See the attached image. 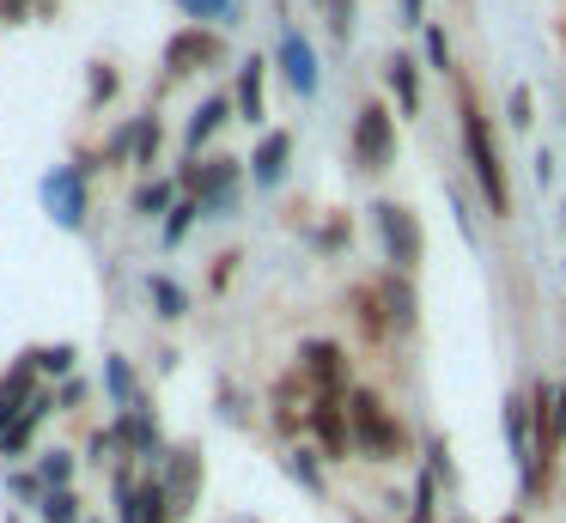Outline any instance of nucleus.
Wrapping results in <instances>:
<instances>
[{"mask_svg":"<svg viewBox=\"0 0 566 523\" xmlns=\"http://www.w3.org/2000/svg\"><path fill=\"white\" fill-rule=\"evenodd\" d=\"M463 153H469V170H475L488 207L505 213V207H512V189H505V165H500V153H493V128H488V116L475 109V97H463Z\"/></svg>","mask_w":566,"mask_h":523,"instance_id":"1","label":"nucleus"},{"mask_svg":"<svg viewBox=\"0 0 566 523\" xmlns=\"http://www.w3.org/2000/svg\"><path fill=\"white\" fill-rule=\"evenodd\" d=\"M347 420H354V438L371 450V457H402V444H408L402 426L384 414V401L371 396V389H354V396H347Z\"/></svg>","mask_w":566,"mask_h":523,"instance_id":"2","label":"nucleus"},{"mask_svg":"<svg viewBox=\"0 0 566 523\" xmlns=\"http://www.w3.org/2000/svg\"><path fill=\"white\" fill-rule=\"evenodd\" d=\"M371 226H378V238H384V255H390L396 268H420V250H427V238H420V226H415V213L408 207H396V201H378L371 207Z\"/></svg>","mask_w":566,"mask_h":523,"instance_id":"3","label":"nucleus"},{"mask_svg":"<svg viewBox=\"0 0 566 523\" xmlns=\"http://www.w3.org/2000/svg\"><path fill=\"white\" fill-rule=\"evenodd\" d=\"M354 158L366 170H384L396 158V122H390V109H384L378 97L354 116Z\"/></svg>","mask_w":566,"mask_h":523,"instance_id":"4","label":"nucleus"},{"mask_svg":"<svg viewBox=\"0 0 566 523\" xmlns=\"http://www.w3.org/2000/svg\"><path fill=\"white\" fill-rule=\"evenodd\" d=\"M226 61V36L220 31H177L171 43H165V67L171 73H201V67H220Z\"/></svg>","mask_w":566,"mask_h":523,"instance_id":"5","label":"nucleus"},{"mask_svg":"<svg viewBox=\"0 0 566 523\" xmlns=\"http://www.w3.org/2000/svg\"><path fill=\"white\" fill-rule=\"evenodd\" d=\"M298 372H305V384L317 389V396H335V389L347 384V353L335 347V341H305V347H298Z\"/></svg>","mask_w":566,"mask_h":523,"instance_id":"6","label":"nucleus"},{"mask_svg":"<svg viewBox=\"0 0 566 523\" xmlns=\"http://www.w3.org/2000/svg\"><path fill=\"white\" fill-rule=\"evenodd\" d=\"M311 432L323 438V457H347V444H354V420H347V408L335 396H317L311 401Z\"/></svg>","mask_w":566,"mask_h":523,"instance_id":"7","label":"nucleus"},{"mask_svg":"<svg viewBox=\"0 0 566 523\" xmlns=\"http://www.w3.org/2000/svg\"><path fill=\"white\" fill-rule=\"evenodd\" d=\"M196 493H201V450L184 444L171 462V481H165V499H171V517H189L196 511Z\"/></svg>","mask_w":566,"mask_h":523,"instance_id":"8","label":"nucleus"},{"mask_svg":"<svg viewBox=\"0 0 566 523\" xmlns=\"http://www.w3.org/2000/svg\"><path fill=\"white\" fill-rule=\"evenodd\" d=\"M281 73H286V85H293L298 97L317 92V61H311V43H305L298 31L281 36Z\"/></svg>","mask_w":566,"mask_h":523,"instance_id":"9","label":"nucleus"},{"mask_svg":"<svg viewBox=\"0 0 566 523\" xmlns=\"http://www.w3.org/2000/svg\"><path fill=\"white\" fill-rule=\"evenodd\" d=\"M43 195H50L55 219L62 226H80V213H86V189H80V165L74 170H55L50 182H43Z\"/></svg>","mask_w":566,"mask_h":523,"instance_id":"10","label":"nucleus"},{"mask_svg":"<svg viewBox=\"0 0 566 523\" xmlns=\"http://www.w3.org/2000/svg\"><path fill=\"white\" fill-rule=\"evenodd\" d=\"M505 444H512V457L536 474V444H530V396H517V389L505 396Z\"/></svg>","mask_w":566,"mask_h":523,"instance_id":"11","label":"nucleus"},{"mask_svg":"<svg viewBox=\"0 0 566 523\" xmlns=\"http://www.w3.org/2000/svg\"><path fill=\"white\" fill-rule=\"evenodd\" d=\"M25 408H31V353L7 377H0V432H7V426H13Z\"/></svg>","mask_w":566,"mask_h":523,"instance_id":"12","label":"nucleus"},{"mask_svg":"<svg viewBox=\"0 0 566 523\" xmlns=\"http://www.w3.org/2000/svg\"><path fill=\"white\" fill-rule=\"evenodd\" d=\"M371 292H378V304H384V323H390V328H415V292H408L402 274L378 280Z\"/></svg>","mask_w":566,"mask_h":523,"instance_id":"13","label":"nucleus"},{"mask_svg":"<svg viewBox=\"0 0 566 523\" xmlns=\"http://www.w3.org/2000/svg\"><path fill=\"white\" fill-rule=\"evenodd\" d=\"M43 414H50V396H31V408L19 414V420L7 426V432H0V450H7V457H25L31 438H38V420H43Z\"/></svg>","mask_w":566,"mask_h":523,"instance_id":"14","label":"nucleus"},{"mask_svg":"<svg viewBox=\"0 0 566 523\" xmlns=\"http://www.w3.org/2000/svg\"><path fill=\"white\" fill-rule=\"evenodd\" d=\"M286 153H293V140H286L281 128H274V134H262L256 158H250V170H256V182H281V170H286Z\"/></svg>","mask_w":566,"mask_h":523,"instance_id":"15","label":"nucleus"},{"mask_svg":"<svg viewBox=\"0 0 566 523\" xmlns=\"http://www.w3.org/2000/svg\"><path fill=\"white\" fill-rule=\"evenodd\" d=\"M390 85H396V104H402V116H420V73H415V55H396V61H390Z\"/></svg>","mask_w":566,"mask_h":523,"instance_id":"16","label":"nucleus"},{"mask_svg":"<svg viewBox=\"0 0 566 523\" xmlns=\"http://www.w3.org/2000/svg\"><path fill=\"white\" fill-rule=\"evenodd\" d=\"M238 116L244 122H262V61H244V67H238Z\"/></svg>","mask_w":566,"mask_h":523,"instance_id":"17","label":"nucleus"},{"mask_svg":"<svg viewBox=\"0 0 566 523\" xmlns=\"http://www.w3.org/2000/svg\"><path fill=\"white\" fill-rule=\"evenodd\" d=\"M232 109H238V104H232V97H226V92H213V97H208V104H201V109H196V122H189V134H184V140H189V146H201V140H208V134H213V128H220V122H226V116H232Z\"/></svg>","mask_w":566,"mask_h":523,"instance_id":"18","label":"nucleus"},{"mask_svg":"<svg viewBox=\"0 0 566 523\" xmlns=\"http://www.w3.org/2000/svg\"><path fill=\"white\" fill-rule=\"evenodd\" d=\"M147 292H153V304H159V316H184L189 311V292L177 286V280H165V274H153Z\"/></svg>","mask_w":566,"mask_h":523,"instance_id":"19","label":"nucleus"},{"mask_svg":"<svg viewBox=\"0 0 566 523\" xmlns=\"http://www.w3.org/2000/svg\"><path fill=\"white\" fill-rule=\"evenodd\" d=\"M196 213H201V207L184 195V201H177L171 213H165V243H184V238H189V226H196Z\"/></svg>","mask_w":566,"mask_h":523,"instance_id":"20","label":"nucleus"},{"mask_svg":"<svg viewBox=\"0 0 566 523\" xmlns=\"http://www.w3.org/2000/svg\"><path fill=\"white\" fill-rule=\"evenodd\" d=\"M354 316H359L366 335H384V328H390V323H384V311H378V292H366V286L354 292Z\"/></svg>","mask_w":566,"mask_h":523,"instance_id":"21","label":"nucleus"},{"mask_svg":"<svg viewBox=\"0 0 566 523\" xmlns=\"http://www.w3.org/2000/svg\"><path fill=\"white\" fill-rule=\"evenodd\" d=\"M43 517H50V523H80V499L62 487V493H50V499H43Z\"/></svg>","mask_w":566,"mask_h":523,"instance_id":"22","label":"nucleus"},{"mask_svg":"<svg viewBox=\"0 0 566 523\" xmlns=\"http://www.w3.org/2000/svg\"><path fill=\"white\" fill-rule=\"evenodd\" d=\"M67 474H74V457H67V450H50V457H43V487H50V493H62Z\"/></svg>","mask_w":566,"mask_h":523,"instance_id":"23","label":"nucleus"},{"mask_svg":"<svg viewBox=\"0 0 566 523\" xmlns=\"http://www.w3.org/2000/svg\"><path fill=\"white\" fill-rule=\"evenodd\" d=\"M135 207H140V213H159V207H177V189H171V182H147V189L135 195Z\"/></svg>","mask_w":566,"mask_h":523,"instance_id":"24","label":"nucleus"},{"mask_svg":"<svg viewBox=\"0 0 566 523\" xmlns=\"http://www.w3.org/2000/svg\"><path fill=\"white\" fill-rule=\"evenodd\" d=\"M135 153H140V165H153V153H159V122L153 116L135 122Z\"/></svg>","mask_w":566,"mask_h":523,"instance_id":"25","label":"nucleus"},{"mask_svg":"<svg viewBox=\"0 0 566 523\" xmlns=\"http://www.w3.org/2000/svg\"><path fill=\"white\" fill-rule=\"evenodd\" d=\"M7 493H13V499H31V505H38V499H50V493H43V474H25V469H13Z\"/></svg>","mask_w":566,"mask_h":523,"instance_id":"26","label":"nucleus"},{"mask_svg":"<svg viewBox=\"0 0 566 523\" xmlns=\"http://www.w3.org/2000/svg\"><path fill=\"white\" fill-rule=\"evenodd\" d=\"M104 377H111V396L128 408V396H135V377H128V365H123V359H111V372H104Z\"/></svg>","mask_w":566,"mask_h":523,"instance_id":"27","label":"nucleus"},{"mask_svg":"<svg viewBox=\"0 0 566 523\" xmlns=\"http://www.w3.org/2000/svg\"><path fill=\"white\" fill-rule=\"evenodd\" d=\"M293 474L311 487V493H323V474H317V462H311V450H293Z\"/></svg>","mask_w":566,"mask_h":523,"instance_id":"28","label":"nucleus"},{"mask_svg":"<svg viewBox=\"0 0 566 523\" xmlns=\"http://www.w3.org/2000/svg\"><path fill=\"white\" fill-rule=\"evenodd\" d=\"M31 359H38L43 372H67V365H74V347H43V353H31Z\"/></svg>","mask_w":566,"mask_h":523,"instance_id":"29","label":"nucleus"},{"mask_svg":"<svg viewBox=\"0 0 566 523\" xmlns=\"http://www.w3.org/2000/svg\"><path fill=\"white\" fill-rule=\"evenodd\" d=\"M329 31H335V36L354 31V0H329Z\"/></svg>","mask_w":566,"mask_h":523,"instance_id":"30","label":"nucleus"},{"mask_svg":"<svg viewBox=\"0 0 566 523\" xmlns=\"http://www.w3.org/2000/svg\"><path fill=\"white\" fill-rule=\"evenodd\" d=\"M184 12H196V19H208V12H220V19H232V0H184Z\"/></svg>","mask_w":566,"mask_h":523,"instance_id":"31","label":"nucleus"},{"mask_svg":"<svg viewBox=\"0 0 566 523\" xmlns=\"http://www.w3.org/2000/svg\"><path fill=\"white\" fill-rule=\"evenodd\" d=\"M111 92H116V73L98 61V67H92V97H111Z\"/></svg>","mask_w":566,"mask_h":523,"instance_id":"32","label":"nucleus"},{"mask_svg":"<svg viewBox=\"0 0 566 523\" xmlns=\"http://www.w3.org/2000/svg\"><path fill=\"white\" fill-rule=\"evenodd\" d=\"M505 109H512V122L524 128V122H530V85H517V92H512V104H505Z\"/></svg>","mask_w":566,"mask_h":523,"instance_id":"33","label":"nucleus"},{"mask_svg":"<svg viewBox=\"0 0 566 523\" xmlns=\"http://www.w3.org/2000/svg\"><path fill=\"white\" fill-rule=\"evenodd\" d=\"M427 457H432V474H439V481H451V457H444V444H439V438H432V450H427Z\"/></svg>","mask_w":566,"mask_h":523,"instance_id":"34","label":"nucleus"},{"mask_svg":"<svg viewBox=\"0 0 566 523\" xmlns=\"http://www.w3.org/2000/svg\"><path fill=\"white\" fill-rule=\"evenodd\" d=\"M62 401H67V408H80V401H86V384H74V377H67V384H62Z\"/></svg>","mask_w":566,"mask_h":523,"instance_id":"35","label":"nucleus"},{"mask_svg":"<svg viewBox=\"0 0 566 523\" xmlns=\"http://www.w3.org/2000/svg\"><path fill=\"white\" fill-rule=\"evenodd\" d=\"M427 55H432V67H444V36L439 31H427Z\"/></svg>","mask_w":566,"mask_h":523,"instance_id":"36","label":"nucleus"},{"mask_svg":"<svg viewBox=\"0 0 566 523\" xmlns=\"http://www.w3.org/2000/svg\"><path fill=\"white\" fill-rule=\"evenodd\" d=\"M25 7H31V0H0V12H7V19H25Z\"/></svg>","mask_w":566,"mask_h":523,"instance_id":"37","label":"nucleus"},{"mask_svg":"<svg viewBox=\"0 0 566 523\" xmlns=\"http://www.w3.org/2000/svg\"><path fill=\"white\" fill-rule=\"evenodd\" d=\"M560 414H566V389H560Z\"/></svg>","mask_w":566,"mask_h":523,"instance_id":"38","label":"nucleus"},{"mask_svg":"<svg viewBox=\"0 0 566 523\" xmlns=\"http://www.w3.org/2000/svg\"><path fill=\"white\" fill-rule=\"evenodd\" d=\"M500 523H524V517H500Z\"/></svg>","mask_w":566,"mask_h":523,"instance_id":"39","label":"nucleus"},{"mask_svg":"<svg viewBox=\"0 0 566 523\" xmlns=\"http://www.w3.org/2000/svg\"><path fill=\"white\" fill-rule=\"evenodd\" d=\"M238 523H250V517H238Z\"/></svg>","mask_w":566,"mask_h":523,"instance_id":"40","label":"nucleus"}]
</instances>
